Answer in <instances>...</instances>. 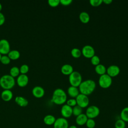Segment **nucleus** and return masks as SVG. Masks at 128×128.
I'll use <instances>...</instances> for the list:
<instances>
[{
  "label": "nucleus",
  "mask_w": 128,
  "mask_h": 128,
  "mask_svg": "<svg viewBox=\"0 0 128 128\" xmlns=\"http://www.w3.org/2000/svg\"><path fill=\"white\" fill-rule=\"evenodd\" d=\"M96 87V82L92 80H87L82 81L78 86L80 94L88 96L94 90Z\"/></svg>",
  "instance_id": "obj_1"
},
{
  "label": "nucleus",
  "mask_w": 128,
  "mask_h": 128,
  "mask_svg": "<svg viewBox=\"0 0 128 128\" xmlns=\"http://www.w3.org/2000/svg\"><path fill=\"white\" fill-rule=\"evenodd\" d=\"M52 100L57 105L64 104L67 100V96L66 92L60 88L56 89L53 92Z\"/></svg>",
  "instance_id": "obj_2"
},
{
  "label": "nucleus",
  "mask_w": 128,
  "mask_h": 128,
  "mask_svg": "<svg viewBox=\"0 0 128 128\" xmlns=\"http://www.w3.org/2000/svg\"><path fill=\"white\" fill-rule=\"evenodd\" d=\"M16 84L14 78L10 74H4L0 78V86L4 90H11Z\"/></svg>",
  "instance_id": "obj_3"
},
{
  "label": "nucleus",
  "mask_w": 128,
  "mask_h": 128,
  "mask_svg": "<svg viewBox=\"0 0 128 128\" xmlns=\"http://www.w3.org/2000/svg\"><path fill=\"white\" fill-rule=\"evenodd\" d=\"M68 80L72 86L78 87L82 82V76L77 71H74L68 76Z\"/></svg>",
  "instance_id": "obj_4"
},
{
  "label": "nucleus",
  "mask_w": 128,
  "mask_h": 128,
  "mask_svg": "<svg viewBox=\"0 0 128 128\" xmlns=\"http://www.w3.org/2000/svg\"><path fill=\"white\" fill-rule=\"evenodd\" d=\"M112 84V78L106 74L101 75L98 80L100 86L103 88H109Z\"/></svg>",
  "instance_id": "obj_5"
},
{
  "label": "nucleus",
  "mask_w": 128,
  "mask_h": 128,
  "mask_svg": "<svg viewBox=\"0 0 128 128\" xmlns=\"http://www.w3.org/2000/svg\"><path fill=\"white\" fill-rule=\"evenodd\" d=\"M100 113L99 108L96 106H90L87 108L86 114L88 118L94 119L96 118Z\"/></svg>",
  "instance_id": "obj_6"
},
{
  "label": "nucleus",
  "mask_w": 128,
  "mask_h": 128,
  "mask_svg": "<svg viewBox=\"0 0 128 128\" xmlns=\"http://www.w3.org/2000/svg\"><path fill=\"white\" fill-rule=\"evenodd\" d=\"M76 104L82 108H85L88 106L89 98L88 96L80 94L76 98Z\"/></svg>",
  "instance_id": "obj_7"
},
{
  "label": "nucleus",
  "mask_w": 128,
  "mask_h": 128,
  "mask_svg": "<svg viewBox=\"0 0 128 128\" xmlns=\"http://www.w3.org/2000/svg\"><path fill=\"white\" fill-rule=\"evenodd\" d=\"M94 54L95 50L94 48L90 45H86L82 48V54L86 58H92L95 55Z\"/></svg>",
  "instance_id": "obj_8"
},
{
  "label": "nucleus",
  "mask_w": 128,
  "mask_h": 128,
  "mask_svg": "<svg viewBox=\"0 0 128 128\" xmlns=\"http://www.w3.org/2000/svg\"><path fill=\"white\" fill-rule=\"evenodd\" d=\"M10 44L8 40L2 39L0 40V53L3 55H6L10 52Z\"/></svg>",
  "instance_id": "obj_9"
},
{
  "label": "nucleus",
  "mask_w": 128,
  "mask_h": 128,
  "mask_svg": "<svg viewBox=\"0 0 128 128\" xmlns=\"http://www.w3.org/2000/svg\"><path fill=\"white\" fill-rule=\"evenodd\" d=\"M53 126L54 128H68L69 126L68 120L62 117L56 118Z\"/></svg>",
  "instance_id": "obj_10"
},
{
  "label": "nucleus",
  "mask_w": 128,
  "mask_h": 128,
  "mask_svg": "<svg viewBox=\"0 0 128 128\" xmlns=\"http://www.w3.org/2000/svg\"><path fill=\"white\" fill-rule=\"evenodd\" d=\"M60 113L62 118L66 119L69 118L72 115V108L66 104H64L61 108Z\"/></svg>",
  "instance_id": "obj_11"
},
{
  "label": "nucleus",
  "mask_w": 128,
  "mask_h": 128,
  "mask_svg": "<svg viewBox=\"0 0 128 128\" xmlns=\"http://www.w3.org/2000/svg\"><path fill=\"white\" fill-rule=\"evenodd\" d=\"M106 72V74L111 78L115 77L120 74V68L116 65H111L107 68Z\"/></svg>",
  "instance_id": "obj_12"
},
{
  "label": "nucleus",
  "mask_w": 128,
  "mask_h": 128,
  "mask_svg": "<svg viewBox=\"0 0 128 128\" xmlns=\"http://www.w3.org/2000/svg\"><path fill=\"white\" fill-rule=\"evenodd\" d=\"M17 84L20 87H24L28 83V78L26 74H20L16 79Z\"/></svg>",
  "instance_id": "obj_13"
},
{
  "label": "nucleus",
  "mask_w": 128,
  "mask_h": 128,
  "mask_svg": "<svg viewBox=\"0 0 128 128\" xmlns=\"http://www.w3.org/2000/svg\"><path fill=\"white\" fill-rule=\"evenodd\" d=\"M45 92L43 88L40 86H36L32 90V94L36 98H41L44 96Z\"/></svg>",
  "instance_id": "obj_14"
},
{
  "label": "nucleus",
  "mask_w": 128,
  "mask_h": 128,
  "mask_svg": "<svg viewBox=\"0 0 128 128\" xmlns=\"http://www.w3.org/2000/svg\"><path fill=\"white\" fill-rule=\"evenodd\" d=\"M13 97L12 92L10 90H4L1 93L2 99L4 102L10 101Z\"/></svg>",
  "instance_id": "obj_15"
},
{
  "label": "nucleus",
  "mask_w": 128,
  "mask_h": 128,
  "mask_svg": "<svg viewBox=\"0 0 128 128\" xmlns=\"http://www.w3.org/2000/svg\"><path fill=\"white\" fill-rule=\"evenodd\" d=\"M88 118L85 114L82 113L80 115L77 116L76 118V122L78 126H83L86 124Z\"/></svg>",
  "instance_id": "obj_16"
},
{
  "label": "nucleus",
  "mask_w": 128,
  "mask_h": 128,
  "mask_svg": "<svg viewBox=\"0 0 128 128\" xmlns=\"http://www.w3.org/2000/svg\"><path fill=\"white\" fill-rule=\"evenodd\" d=\"M61 72L64 75H70L73 72V67L69 64H64L61 68Z\"/></svg>",
  "instance_id": "obj_17"
},
{
  "label": "nucleus",
  "mask_w": 128,
  "mask_h": 128,
  "mask_svg": "<svg viewBox=\"0 0 128 128\" xmlns=\"http://www.w3.org/2000/svg\"><path fill=\"white\" fill-rule=\"evenodd\" d=\"M16 103L21 107H25L28 106V100L24 97L22 96H17L14 100Z\"/></svg>",
  "instance_id": "obj_18"
},
{
  "label": "nucleus",
  "mask_w": 128,
  "mask_h": 128,
  "mask_svg": "<svg viewBox=\"0 0 128 128\" xmlns=\"http://www.w3.org/2000/svg\"><path fill=\"white\" fill-rule=\"evenodd\" d=\"M68 93L70 97L74 98L80 94V91L77 87L70 86L68 89Z\"/></svg>",
  "instance_id": "obj_19"
},
{
  "label": "nucleus",
  "mask_w": 128,
  "mask_h": 128,
  "mask_svg": "<svg viewBox=\"0 0 128 128\" xmlns=\"http://www.w3.org/2000/svg\"><path fill=\"white\" fill-rule=\"evenodd\" d=\"M56 120V118L52 114L46 115L44 118V122L48 126L53 125Z\"/></svg>",
  "instance_id": "obj_20"
},
{
  "label": "nucleus",
  "mask_w": 128,
  "mask_h": 128,
  "mask_svg": "<svg viewBox=\"0 0 128 128\" xmlns=\"http://www.w3.org/2000/svg\"><path fill=\"white\" fill-rule=\"evenodd\" d=\"M79 18L82 22L84 24H86L90 21V16L88 12H82L80 13L79 15Z\"/></svg>",
  "instance_id": "obj_21"
},
{
  "label": "nucleus",
  "mask_w": 128,
  "mask_h": 128,
  "mask_svg": "<svg viewBox=\"0 0 128 128\" xmlns=\"http://www.w3.org/2000/svg\"><path fill=\"white\" fill-rule=\"evenodd\" d=\"M10 60H16L20 57V52L18 50H12L8 54Z\"/></svg>",
  "instance_id": "obj_22"
},
{
  "label": "nucleus",
  "mask_w": 128,
  "mask_h": 128,
  "mask_svg": "<svg viewBox=\"0 0 128 128\" xmlns=\"http://www.w3.org/2000/svg\"><path fill=\"white\" fill-rule=\"evenodd\" d=\"M94 70L96 73L100 76L105 74L106 72V69L105 66L102 64H98V65L96 66Z\"/></svg>",
  "instance_id": "obj_23"
},
{
  "label": "nucleus",
  "mask_w": 128,
  "mask_h": 128,
  "mask_svg": "<svg viewBox=\"0 0 128 128\" xmlns=\"http://www.w3.org/2000/svg\"><path fill=\"white\" fill-rule=\"evenodd\" d=\"M120 119L124 122H128V107L124 108L120 114Z\"/></svg>",
  "instance_id": "obj_24"
},
{
  "label": "nucleus",
  "mask_w": 128,
  "mask_h": 128,
  "mask_svg": "<svg viewBox=\"0 0 128 128\" xmlns=\"http://www.w3.org/2000/svg\"><path fill=\"white\" fill-rule=\"evenodd\" d=\"M10 75L14 78L18 77L20 74V68L17 66H12L10 69Z\"/></svg>",
  "instance_id": "obj_25"
},
{
  "label": "nucleus",
  "mask_w": 128,
  "mask_h": 128,
  "mask_svg": "<svg viewBox=\"0 0 128 128\" xmlns=\"http://www.w3.org/2000/svg\"><path fill=\"white\" fill-rule=\"evenodd\" d=\"M71 55L74 58H78L82 55V51L78 48H74L71 50Z\"/></svg>",
  "instance_id": "obj_26"
},
{
  "label": "nucleus",
  "mask_w": 128,
  "mask_h": 128,
  "mask_svg": "<svg viewBox=\"0 0 128 128\" xmlns=\"http://www.w3.org/2000/svg\"><path fill=\"white\" fill-rule=\"evenodd\" d=\"M82 108L78 105L72 108V114L76 117L82 114Z\"/></svg>",
  "instance_id": "obj_27"
},
{
  "label": "nucleus",
  "mask_w": 128,
  "mask_h": 128,
  "mask_svg": "<svg viewBox=\"0 0 128 128\" xmlns=\"http://www.w3.org/2000/svg\"><path fill=\"white\" fill-rule=\"evenodd\" d=\"M126 122L121 120L120 118L114 124L115 128H126Z\"/></svg>",
  "instance_id": "obj_28"
},
{
  "label": "nucleus",
  "mask_w": 128,
  "mask_h": 128,
  "mask_svg": "<svg viewBox=\"0 0 128 128\" xmlns=\"http://www.w3.org/2000/svg\"><path fill=\"white\" fill-rule=\"evenodd\" d=\"M19 68L20 73L23 74H27L29 70V66L26 64H24L22 65Z\"/></svg>",
  "instance_id": "obj_29"
},
{
  "label": "nucleus",
  "mask_w": 128,
  "mask_h": 128,
  "mask_svg": "<svg viewBox=\"0 0 128 128\" xmlns=\"http://www.w3.org/2000/svg\"><path fill=\"white\" fill-rule=\"evenodd\" d=\"M10 60H11L10 59V58L8 56V55H3L1 58V60L0 62L3 64L7 65L10 63Z\"/></svg>",
  "instance_id": "obj_30"
},
{
  "label": "nucleus",
  "mask_w": 128,
  "mask_h": 128,
  "mask_svg": "<svg viewBox=\"0 0 128 128\" xmlns=\"http://www.w3.org/2000/svg\"><path fill=\"white\" fill-rule=\"evenodd\" d=\"M86 125L88 128H94L96 126V122L94 119L88 118Z\"/></svg>",
  "instance_id": "obj_31"
},
{
  "label": "nucleus",
  "mask_w": 128,
  "mask_h": 128,
  "mask_svg": "<svg viewBox=\"0 0 128 128\" xmlns=\"http://www.w3.org/2000/svg\"><path fill=\"white\" fill-rule=\"evenodd\" d=\"M90 62L92 65L96 66L100 64V59L98 56L94 55L92 58H90Z\"/></svg>",
  "instance_id": "obj_32"
},
{
  "label": "nucleus",
  "mask_w": 128,
  "mask_h": 128,
  "mask_svg": "<svg viewBox=\"0 0 128 128\" xmlns=\"http://www.w3.org/2000/svg\"><path fill=\"white\" fill-rule=\"evenodd\" d=\"M66 102L67 105L69 106H70L72 108H73L74 106H76V105H77L76 100L75 98H74L68 99V100H66Z\"/></svg>",
  "instance_id": "obj_33"
},
{
  "label": "nucleus",
  "mask_w": 128,
  "mask_h": 128,
  "mask_svg": "<svg viewBox=\"0 0 128 128\" xmlns=\"http://www.w3.org/2000/svg\"><path fill=\"white\" fill-rule=\"evenodd\" d=\"M60 4V0H48V4L52 7H56Z\"/></svg>",
  "instance_id": "obj_34"
},
{
  "label": "nucleus",
  "mask_w": 128,
  "mask_h": 128,
  "mask_svg": "<svg viewBox=\"0 0 128 128\" xmlns=\"http://www.w3.org/2000/svg\"><path fill=\"white\" fill-rule=\"evenodd\" d=\"M90 3L93 6H98L102 3V0H90Z\"/></svg>",
  "instance_id": "obj_35"
},
{
  "label": "nucleus",
  "mask_w": 128,
  "mask_h": 128,
  "mask_svg": "<svg viewBox=\"0 0 128 128\" xmlns=\"http://www.w3.org/2000/svg\"><path fill=\"white\" fill-rule=\"evenodd\" d=\"M60 4L64 6H69L72 2V0H60Z\"/></svg>",
  "instance_id": "obj_36"
},
{
  "label": "nucleus",
  "mask_w": 128,
  "mask_h": 128,
  "mask_svg": "<svg viewBox=\"0 0 128 128\" xmlns=\"http://www.w3.org/2000/svg\"><path fill=\"white\" fill-rule=\"evenodd\" d=\"M5 16L2 13L0 12V26L3 25L5 22Z\"/></svg>",
  "instance_id": "obj_37"
},
{
  "label": "nucleus",
  "mask_w": 128,
  "mask_h": 128,
  "mask_svg": "<svg viewBox=\"0 0 128 128\" xmlns=\"http://www.w3.org/2000/svg\"><path fill=\"white\" fill-rule=\"evenodd\" d=\"M112 0H102V2L106 4H110L112 2Z\"/></svg>",
  "instance_id": "obj_38"
},
{
  "label": "nucleus",
  "mask_w": 128,
  "mask_h": 128,
  "mask_svg": "<svg viewBox=\"0 0 128 128\" xmlns=\"http://www.w3.org/2000/svg\"><path fill=\"white\" fill-rule=\"evenodd\" d=\"M68 128H77V126H75V125H71V126H69Z\"/></svg>",
  "instance_id": "obj_39"
},
{
  "label": "nucleus",
  "mask_w": 128,
  "mask_h": 128,
  "mask_svg": "<svg viewBox=\"0 0 128 128\" xmlns=\"http://www.w3.org/2000/svg\"><path fill=\"white\" fill-rule=\"evenodd\" d=\"M2 10V4H1V3L0 2V12H1V10Z\"/></svg>",
  "instance_id": "obj_40"
},
{
  "label": "nucleus",
  "mask_w": 128,
  "mask_h": 128,
  "mask_svg": "<svg viewBox=\"0 0 128 128\" xmlns=\"http://www.w3.org/2000/svg\"><path fill=\"white\" fill-rule=\"evenodd\" d=\"M2 54L0 53V60H1V58H2Z\"/></svg>",
  "instance_id": "obj_41"
}]
</instances>
